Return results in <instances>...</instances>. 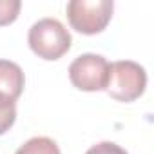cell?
Instances as JSON below:
<instances>
[{"label": "cell", "instance_id": "277c9868", "mask_svg": "<svg viewBox=\"0 0 154 154\" xmlns=\"http://www.w3.org/2000/svg\"><path fill=\"white\" fill-rule=\"evenodd\" d=\"M109 72L111 63L105 56L87 53L72 60V63L69 65V80L76 89L94 93L107 89Z\"/></svg>", "mask_w": 154, "mask_h": 154}, {"label": "cell", "instance_id": "ba28073f", "mask_svg": "<svg viewBox=\"0 0 154 154\" xmlns=\"http://www.w3.org/2000/svg\"><path fill=\"white\" fill-rule=\"evenodd\" d=\"M22 2L20 0H0V27L9 26L18 18Z\"/></svg>", "mask_w": 154, "mask_h": 154}, {"label": "cell", "instance_id": "5b68a950", "mask_svg": "<svg viewBox=\"0 0 154 154\" xmlns=\"http://www.w3.org/2000/svg\"><path fill=\"white\" fill-rule=\"evenodd\" d=\"M24 71L18 63L9 60H0V98L17 102L24 91Z\"/></svg>", "mask_w": 154, "mask_h": 154}, {"label": "cell", "instance_id": "9c48e42d", "mask_svg": "<svg viewBox=\"0 0 154 154\" xmlns=\"http://www.w3.org/2000/svg\"><path fill=\"white\" fill-rule=\"evenodd\" d=\"M85 154H129V152L112 141H102V143L93 145Z\"/></svg>", "mask_w": 154, "mask_h": 154}, {"label": "cell", "instance_id": "8992f818", "mask_svg": "<svg viewBox=\"0 0 154 154\" xmlns=\"http://www.w3.org/2000/svg\"><path fill=\"white\" fill-rule=\"evenodd\" d=\"M15 154H60V149L56 141L45 136H36L27 140Z\"/></svg>", "mask_w": 154, "mask_h": 154}, {"label": "cell", "instance_id": "6da1fadb", "mask_svg": "<svg viewBox=\"0 0 154 154\" xmlns=\"http://www.w3.org/2000/svg\"><path fill=\"white\" fill-rule=\"evenodd\" d=\"M27 42L31 51L44 60H58L71 49V35L56 18H42L31 26Z\"/></svg>", "mask_w": 154, "mask_h": 154}, {"label": "cell", "instance_id": "52a82bcc", "mask_svg": "<svg viewBox=\"0 0 154 154\" xmlns=\"http://www.w3.org/2000/svg\"><path fill=\"white\" fill-rule=\"evenodd\" d=\"M17 120V102L0 98V136L6 134Z\"/></svg>", "mask_w": 154, "mask_h": 154}, {"label": "cell", "instance_id": "3957f363", "mask_svg": "<svg viewBox=\"0 0 154 154\" xmlns=\"http://www.w3.org/2000/svg\"><path fill=\"white\" fill-rule=\"evenodd\" d=\"M112 11V0H71L67 4L69 24L82 35L102 33L111 22Z\"/></svg>", "mask_w": 154, "mask_h": 154}, {"label": "cell", "instance_id": "7a4b0ae2", "mask_svg": "<svg viewBox=\"0 0 154 154\" xmlns=\"http://www.w3.org/2000/svg\"><path fill=\"white\" fill-rule=\"evenodd\" d=\"M147 87L145 69L132 60H120L111 63L107 94L118 102H134L138 100Z\"/></svg>", "mask_w": 154, "mask_h": 154}]
</instances>
